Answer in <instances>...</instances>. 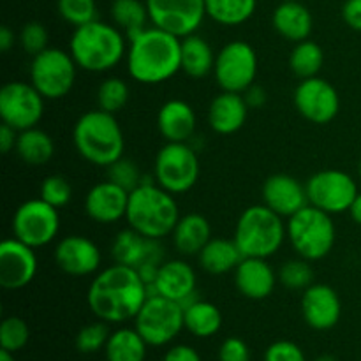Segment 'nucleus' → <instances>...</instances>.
<instances>
[{
	"label": "nucleus",
	"mask_w": 361,
	"mask_h": 361,
	"mask_svg": "<svg viewBox=\"0 0 361 361\" xmlns=\"http://www.w3.org/2000/svg\"><path fill=\"white\" fill-rule=\"evenodd\" d=\"M148 300V284L136 268L111 264L99 271L87 293L92 312L104 323L120 324L134 319Z\"/></svg>",
	"instance_id": "nucleus-1"
},
{
	"label": "nucleus",
	"mask_w": 361,
	"mask_h": 361,
	"mask_svg": "<svg viewBox=\"0 0 361 361\" xmlns=\"http://www.w3.org/2000/svg\"><path fill=\"white\" fill-rule=\"evenodd\" d=\"M127 69L133 80L159 85L182 71V39L162 28L150 27L129 39Z\"/></svg>",
	"instance_id": "nucleus-2"
},
{
	"label": "nucleus",
	"mask_w": 361,
	"mask_h": 361,
	"mask_svg": "<svg viewBox=\"0 0 361 361\" xmlns=\"http://www.w3.org/2000/svg\"><path fill=\"white\" fill-rule=\"evenodd\" d=\"M69 53L80 69L88 73H108L127 55L126 34L115 25L94 20L74 28Z\"/></svg>",
	"instance_id": "nucleus-3"
},
{
	"label": "nucleus",
	"mask_w": 361,
	"mask_h": 361,
	"mask_svg": "<svg viewBox=\"0 0 361 361\" xmlns=\"http://www.w3.org/2000/svg\"><path fill=\"white\" fill-rule=\"evenodd\" d=\"M180 217L182 215L175 196L152 180L145 178V182L129 194L126 221L129 228L147 238L162 240L169 236Z\"/></svg>",
	"instance_id": "nucleus-4"
},
{
	"label": "nucleus",
	"mask_w": 361,
	"mask_h": 361,
	"mask_svg": "<svg viewBox=\"0 0 361 361\" xmlns=\"http://www.w3.org/2000/svg\"><path fill=\"white\" fill-rule=\"evenodd\" d=\"M73 140L78 154L85 161L102 168H108L123 157L126 150V140L116 116L99 108L83 113L78 118L74 123Z\"/></svg>",
	"instance_id": "nucleus-5"
},
{
	"label": "nucleus",
	"mask_w": 361,
	"mask_h": 361,
	"mask_svg": "<svg viewBox=\"0 0 361 361\" xmlns=\"http://www.w3.org/2000/svg\"><path fill=\"white\" fill-rule=\"evenodd\" d=\"M288 238V229L282 217L267 204H254L245 208L236 221L233 240L243 257L268 259L281 250Z\"/></svg>",
	"instance_id": "nucleus-6"
},
{
	"label": "nucleus",
	"mask_w": 361,
	"mask_h": 361,
	"mask_svg": "<svg viewBox=\"0 0 361 361\" xmlns=\"http://www.w3.org/2000/svg\"><path fill=\"white\" fill-rule=\"evenodd\" d=\"M288 240L300 257L319 261L331 252L337 240V228L331 215L319 208L307 204L286 222Z\"/></svg>",
	"instance_id": "nucleus-7"
},
{
	"label": "nucleus",
	"mask_w": 361,
	"mask_h": 361,
	"mask_svg": "<svg viewBox=\"0 0 361 361\" xmlns=\"http://www.w3.org/2000/svg\"><path fill=\"white\" fill-rule=\"evenodd\" d=\"M154 176L168 192L185 194L200 180V159L189 143H166L155 155Z\"/></svg>",
	"instance_id": "nucleus-8"
},
{
	"label": "nucleus",
	"mask_w": 361,
	"mask_h": 361,
	"mask_svg": "<svg viewBox=\"0 0 361 361\" xmlns=\"http://www.w3.org/2000/svg\"><path fill=\"white\" fill-rule=\"evenodd\" d=\"M76 69L78 66L71 53L60 48H46L32 56L30 83L44 99H62L73 90Z\"/></svg>",
	"instance_id": "nucleus-9"
},
{
	"label": "nucleus",
	"mask_w": 361,
	"mask_h": 361,
	"mask_svg": "<svg viewBox=\"0 0 361 361\" xmlns=\"http://www.w3.org/2000/svg\"><path fill=\"white\" fill-rule=\"evenodd\" d=\"M134 328L140 331L148 345L161 348L169 344L185 328L182 305L161 295L148 296L145 305L134 317Z\"/></svg>",
	"instance_id": "nucleus-10"
},
{
	"label": "nucleus",
	"mask_w": 361,
	"mask_h": 361,
	"mask_svg": "<svg viewBox=\"0 0 361 361\" xmlns=\"http://www.w3.org/2000/svg\"><path fill=\"white\" fill-rule=\"evenodd\" d=\"M214 76L221 90L243 94L257 76L256 49L245 41H231L215 56Z\"/></svg>",
	"instance_id": "nucleus-11"
},
{
	"label": "nucleus",
	"mask_w": 361,
	"mask_h": 361,
	"mask_svg": "<svg viewBox=\"0 0 361 361\" xmlns=\"http://www.w3.org/2000/svg\"><path fill=\"white\" fill-rule=\"evenodd\" d=\"M13 235L27 245L39 249L56 238L60 231L59 208L44 200H28L16 208L13 215Z\"/></svg>",
	"instance_id": "nucleus-12"
},
{
	"label": "nucleus",
	"mask_w": 361,
	"mask_h": 361,
	"mask_svg": "<svg viewBox=\"0 0 361 361\" xmlns=\"http://www.w3.org/2000/svg\"><path fill=\"white\" fill-rule=\"evenodd\" d=\"M309 204L326 214L349 212L360 194L358 185L351 175L341 169H323L310 176L305 183Z\"/></svg>",
	"instance_id": "nucleus-13"
},
{
	"label": "nucleus",
	"mask_w": 361,
	"mask_h": 361,
	"mask_svg": "<svg viewBox=\"0 0 361 361\" xmlns=\"http://www.w3.org/2000/svg\"><path fill=\"white\" fill-rule=\"evenodd\" d=\"M46 99L32 83L9 81L0 88V118L18 133L37 127L44 115Z\"/></svg>",
	"instance_id": "nucleus-14"
},
{
	"label": "nucleus",
	"mask_w": 361,
	"mask_h": 361,
	"mask_svg": "<svg viewBox=\"0 0 361 361\" xmlns=\"http://www.w3.org/2000/svg\"><path fill=\"white\" fill-rule=\"evenodd\" d=\"M154 27L183 39L196 34L207 16L204 0H145Z\"/></svg>",
	"instance_id": "nucleus-15"
},
{
	"label": "nucleus",
	"mask_w": 361,
	"mask_h": 361,
	"mask_svg": "<svg viewBox=\"0 0 361 361\" xmlns=\"http://www.w3.org/2000/svg\"><path fill=\"white\" fill-rule=\"evenodd\" d=\"M295 106L303 118L324 126L341 111V97L330 81L314 76L300 81L295 90Z\"/></svg>",
	"instance_id": "nucleus-16"
},
{
	"label": "nucleus",
	"mask_w": 361,
	"mask_h": 361,
	"mask_svg": "<svg viewBox=\"0 0 361 361\" xmlns=\"http://www.w3.org/2000/svg\"><path fill=\"white\" fill-rule=\"evenodd\" d=\"M37 274V256L34 247L18 238H6L0 243V286L9 291L23 289Z\"/></svg>",
	"instance_id": "nucleus-17"
},
{
	"label": "nucleus",
	"mask_w": 361,
	"mask_h": 361,
	"mask_svg": "<svg viewBox=\"0 0 361 361\" xmlns=\"http://www.w3.org/2000/svg\"><path fill=\"white\" fill-rule=\"evenodd\" d=\"M113 261L130 268L161 267L164 263V250L161 240H152L137 233L136 229H122L111 243Z\"/></svg>",
	"instance_id": "nucleus-18"
},
{
	"label": "nucleus",
	"mask_w": 361,
	"mask_h": 361,
	"mask_svg": "<svg viewBox=\"0 0 361 361\" xmlns=\"http://www.w3.org/2000/svg\"><path fill=\"white\" fill-rule=\"evenodd\" d=\"M55 263L60 270L73 277H87L101 268V250L90 238L81 235L63 236L55 247Z\"/></svg>",
	"instance_id": "nucleus-19"
},
{
	"label": "nucleus",
	"mask_w": 361,
	"mask_h": 361,
	"mask_svg": "<svg viewBox=\"0 0 361 361\" xmlns=\"http://www.w3.org/2000/svg\"><path fill=\"white\" fill-rule=\"evenodd\" d=\"M150 286V284H148ZM157 295L178 302L182 309L200 298L196 271L183 259H169L159 267L157 277L152 284Z\"/></svg>",
	"instance_id": "nucleus-20"
},
{
	"label": "nucleus",
	"mask_w": 361,
	"mask_h": 361,
	"mask_svg": "<svg viewBox=\"0 0 361 361\" xmlns=\"http://www.w3.org/2000/svg\"><path fill=\"white\" fill-rule=\"evenodd\" d=\"M302 314L305 323L314 330H331L342 316V303L337 291L326 284L309 286L302 296Z\"/></svg>",
	"instance_id": "nucleus-21"
},
{
	"label": "nucleus",
	"mask_w": 361,
	"mask_h": 361,
	"mask_svg": "<svg viewBox=\"0 0 361 361\" xmlns=\"http://www.w3.org/2000/svg\"><path fill=\"white\" fill-rule=\"evenodd\" d=\"M129 194L111 180L99 182L88 190L85 197V212L92 221L99 224H115L126 219Z\"/></svg>",
	"instance_id": "nucleus-22"
},
{
	"label": "nucleus",
	"mask_w": 361,
	"mask_h": 361,
	"mask_svg": "<svg viewBox=\"0 0 361 361\" xmlns=\"http://www.w3.org/2000/svg\"><path fill=\"white\" fill-rule=\"evenodd\" d=\"M261 194H263V204H267L282 219H289L309 204L305 185H302L295 176L284 173L268 176Z\"/></svg>",
	"instance_id": "nucleus-23"
},
{
	"label": "nucleus",
	"mask_w": 361,
	"mask_h": 361,
	"mask_svg": "<svg viewBox=\"0 0 361 361\" xmlns=\"http://www.w3.org/2000/svg\"><path fill=\"white\" fill-rule=\"evenodd\" d=\"M279 277L263 257H243L235 270V286L249 300H264L274 293Z\"/></svg>",
	"instance_id": "nucleus-24"
},
{
	"label": "nucleus",
	"mask_w": 361,
	"mask_h": 361,
	"mask_svg": "<svg viewBox=\"0 0 361 361\" xmlns=\"http://www.w3.org/2000/svg\"><path fill=\"white\" fill-rule=\"evenodd\" d=\"M157 127L166 143H189L196 130V113L189 102L171 99L159 109Z\"/></svg>",
	"instance_id": "nucleus-25"
},
{
	"label": "nucleus",
	"mask_w": 361,
	"mask_h": 361,
	"mask_svg": "<svg viewBox=\"0 0 361 361\" xmlns=\"http://www.w3.org/2000/svg\"><path fill=\"white\" fill-rule=\"evenodd\" d=\"M249 109L243 94L222 90L208 106V123L215 133L222 136L235 134L245 126Z\"/></svg>",
	"instance_id": "nucleus-26"
},
{
	"label": "nucleus",
	"mask_w": 361,
	"mask_h": 361,
	"mask_svg": "<svg viewBox=\"0 0 361 361\" xmlns=\"http://www.w3.org/2000/svg\"><path fill=\"white\" fill-rule=\"evenodd\" d=\"M271 23L279 35L295 44L309 39L314 27L312 14L298 0H282V4L275 7Z\"/></svg>",
	"instance_id": "nucleus-27"
},
{
	"label": "nucleus",
	"mask_w": 361,
	"mask_h": 361,
	"mask_svg": "<svg viewBox=\"0 0 361 361\" xmlns=\"http://www.w3.org/2000/svg\"><path fill=\"white\" fill-rule=\"evenodd\" d=\"M171 238L182 256H197L212 240V226L204 215L187 214L176 222Z\"/></svg>",
	"instance_id": "nucleus-28"
},
{
	"label": "nucleus",
	"mask_w": 361,
	"mask_h": 361,
	"mask_svg": "<svg viewBox=\"0 0 361 361\" xmlns=\"http://www.w3.org/2000/svg\"><path fill=\"white\" fill-rule=\"evenodd\" d=\"M197 259L207 274L224 275L228 271H235L243 256L235 240L212 238L204 245V249L197 254Z\"/></svg>",
	"instance_id": "nucleus-29"
},
{
	"label": "nucleus",
	"mask_w": 361,
	"mask_h": 361,
	"mask_svg": "<svg viewBox=\"0 0 361 361\" xmlns=\"http://www.w3.org/2000/svg\"><path fill=\"white\" fill-rule=\"evenodd\" d=\"M215 53L203 37L190 34L182 39V71L187 76L200 80L214 73Z\"/></svg>",
	"instance_id": "nucleus-30"
},
{
	"label": "nucleus",
	"mask_w": 361,
	"mask_h": 361,
	"mask_svg": "<svg viewBox=\"0 0 361 361\" xmlns=\"http://www.w3.org/2000/svg\"><path fill=\"white\" fill-rule=\"evenodd\" d=\"M183 323L194 337L208 338L221 330L222 314L214 303L197 298L183 309Z\"/></svg>",
	"instance_id": "nucleus-31"
},
{
	"label": "nucleus",
	"mask_w": 361,
	"mask_h": 361,
	"mask_svg": "<svg viewBox=\"0 0 361 361\" xmlns=\"http://www.w3.org/2000/svg\"><path fill=\"white\" fill-rule=\"evenodd\" d=\"M148 344L136 328H118L108 338L104 353L108 361H145Z\"/></svg>",
	"instance_id": "nucleus-32"
},
{
	"label": "nucleus",
	"mask_w": 361,
	"mask_h": 361,
	"mask_svg": "<svg viewBox=\"0 0 361 361\" xmlns=\"http://www.w3.org/2000/svg\"><path fill=\"white\" fill-rule=\"evenodd\" d=\"M16 154L25 164L28 166H42L53 157L55 154V143L51 136L44 130L32 127V129L18 133Z\"/></svg>",
	"instance_id": "nucleus-33"
},
{
	"label": "nucleus",
	"mask_w": 361,
	"mask_h": 361,
	"mask_svg": "<svg viewBox=\"0 0 361 361\" xmlns=\"http://www.w3.org/2000/svg\"><path fill=\"white\" fill-rule=\"evenodd\" d=\"M207 16L224 27H236L252 18L257 0H204Z\"/></svg>",
	"instance_id": "nucleus-34"
},
{
	"label": "nucleus",
	"mask_w": 361,
	"mask_h": 361,
	"mask_svg": "<svg viewBox=\"0 0 361 361\" xmlns=\"http://www.w3.org/2000/svg\"><path fill=\"white\" fill-rule=\"evenodd\" d=\"M111 18L115 27H118L127 39L145 30L147 21H150L147 2L141 0H113Z\"/></svg>",
	"instance_id": "nucleus-35"
},
{
	"label": "nucleus",
	"mask_w": 361,
	"mask_h": 361,
	"mask_svg": "<svg viewBox=\"0 0 361 361\" xmlns=\"http://www.w3.org/2000/svg\"><path fill=\"white\" fill-rule=\"evenodd\" d=\"M324 63V51L317 42L305 39L302 42H296L289 55V69L300 80L314 78L319 74L321 67Z\"/></svg>",
	"instance_id": "nucleus-36"
},
{
	"label": "nucleus",
	"mask_w": 361,
	"mask_h": 361,
	"mask_svg": "<svg viewBox=\"0 0 361 361\" xmlns=\"http://www.w3.org/2000/svg\"><path fill=\"white\" fill-rule=\"evenodd\" d=\"M129 85L122 78H106L97 88V106L106 113L116 115L129 102Z\"/></svg>",
	"instance_id": "nucleus-37"
},
{
	"label": "nucleus",
	"mask_w": 361,
	"mask_h": 361,
	"mask_svg": "<svg viewBox=\"0 0 361 361\" xmlns=\"http://www.w3.org/2000/svg\"><path fill=\"white\" fill-rule=\"evenodd\" d=\"M277 277L281 284L291 291H305L309 286L314 284V270L310 267V261L303 257L286 261L279 270Z\"/></svg>",
	"instance_id": "nucleus-38"
},
{
	"label": "nucleus",
	"mask_w": 361,
	"mask_h": 361,
	"mask_svg": "<svg viewBox=\"0 0 361 361\" xmlns=\"http://www.w3.org/2000/svg\"><path fill=\"white\" fill-rule=\"evenodd\" d=\"M56 9L66 23L74 28L97 20V4L95 0H59Z\"/></svg>",
	"instance_id": "nucleus-39"
},
{
	"label": "nucleus",
	"mask_w": 361,
	"mask_h": 361,
	"mask_svg": "<svg viewBox=\"0 0 361 361\" xmlns=\"http://www.w3.org/2000/svg\"><path fill=\"white\" fill-rule=\"evenodd\" d=\"M30 328L21 317H6L0 324V345L9 353H16L28 344Z\"/></svg>",
	"instance_id": "nucleus-40"
},
{
	"label": "nucleus",
	"mask_w": 361,
	"mask_h": 361,
	"mask_svg": "<svg viewBox=\"0 0 361 361\" xmlns=\"http://www.w3.org/2000/svg\"><path fill=\"white\" fill-rule=\"evenodd\" d=\"M106 176H108V180H111L113 183H116V185H120L122 189H126L127 192H133L134 189H137V187L145 182L143 175H141L136 162L126 157H120L118 161H115L111 166H108V168H106Z\"/></svg>",
	"instance_id": "nucleus-41"
},
{
	"label": "nucleus",
	"mask_w": 361,
	"mask_h": 361,
	"mask_svg": "<svg viewBox=\"0 0 361 361\" xmlns=\"http://www.w3.org/2000/svg\"><path fill=\"white\" fill-rule=\"evenodd\" d=\"M109 335L111 334H109L104 321L87 324V326H83L80 331H78V337H76L78 351L85 353V355L101 351V349H104L106 344H108Z\"/></svg>",
	"instance_id": "nucleus-42"
},
{
	"label": "nucleus",
	"mask_w": 361,
	"mask_h": 361,
	"mask_svg": "<svg viewBox=\"0 0 361 361\" xmlns=\"http://www.w3.org/2000/svg\"><path fill=\"white\" fill-rule=\"evenodd\" d=\"M39 197L44 200L48 204H51V207L62 208L73 197V187H71V183L62 175H49L41 183V194H39Z\"/></svg>",
	"instance_id": "nucleus-43"
},
{
	"label": "nucleus",
	"mask_w": 361,
	"mask_h": 361,
	"mask_svg": "<svg viewBox=\"0 0 361 361\" xmlns=\"http://www.w3.org/2000/svg\"><path fill=\"white\" fill-rule=\"evenodd\" d=\"M18 41H20L21 49L27 55L35 56L48 48V30L39 21H28L21 28L20 35H18Z\"/></svg>",
	"instance_id": "nucleus-44"
},
{
	"label": "nucleus",
	"mask_w": 361,
	"mask_h": 361,
	"mask_svg": "<svg viewBox=\"0 0 361 361\" xmlns=\"http://www.w3.org/2000/svg\"><path fill=\"white\" fill-rule=\"evenodd\" d=\"M264 361H307L302 348L291 341H277L267 349Z\"/></svg>",
	"instance_id": "nucleus-45"
},
{
	"label": "nucleus",
	"mask_w": 361,
	"mask_h": 361,
	"mask_svg": "<svg viewBox=\"0 0 361 361\" xmlns=\"http://www.w3.org/2000/svg\"><path fill=\"white\" fill-rule=\"evenodd\" d=\"M219 361H250V349L242 338H226L219 349Z\"/></svg>",
	"instance_id": "nucleus-46"
},
{
	"label": "nucleus",
	"mask_w": 361,
	"mask_h": 361,
	"mask_svg": "<svg viewBox=\"0 0 361 361\" xmlns=\"http://www.w3.org/2000/svg\"><path fill=\"white\" fill-rule=\"evenodd\" d=\"M342 18L349 28L361 32V0H345L342 6Z\"/></svg>",
	"instance_id": "nucleus-47"
},
{
	"label": "nucleus",
	"mask_w": 361,
	"mask_h": 361,
	"mask_svg": "<svg viewBox=\"0 0 361 361\" xmlns=\"http://www.w3.org/2000/svg\"><path fill=\"white\" fill-rule=\"evenodd\" d=\"M162 361H201L200 353L190 345H173L168 353L164 355Z\"/></svg>",
	"instance_id": "nucleus-48"
},
{
	"label": "nucleus",
	"mask_w": 361,
	"mask_h": 361,
	"mask_svg": "<svg viewBox=\"0 0 361 361\" xmlns=\"http://www.w3.org/2000/svg\"><path fill=\"white\" fill-rule=\"evenodd\" d=\"M243 97H245V102L249 104V108H254V109L263 108L268 101L267 90L256 83L250 85V87L243 92Z\"/></svg>",
	"instance_id": "nucleus-49"
},
{
	"label": "nucleus",
	"mask_w": 361,
	"mask_h": 361,
	"mask_svg": "<svg viewBox=\"0 0 361 361\" xmlns=\"http://www.w3.org/2000/svg\"><path fill=\"white\" fill-rule=\"evenodd\" d=\"M16 141H18V130L13 129L7 123H2L0 126V152L4 155L9 154L11 150L16 148Z\"/></svg>",
	"instance_id": "nucleus-50"
},
{
	"label": "nucleus",
	"mask_w": 361,
	"mask_h": 361,
	"mask_svg": "<svg viewBox=\"0 0 361 361\" xmlns=\"http://www.w3.org/2000/svg\"><path fill=\"white\" fill-rule=\"evenodd\" d=\"M14 42H16V35H14V32L11 30L9 27L0 28V49H2L4 53H7L14 46Z\"/></svg>",
	"instance_id": "nucleus-51"
},
{
	"label": "nucleus",
	"mask_w": 361,
	"mask_h": 361,
	"mask_svg": "<svg viewBox=\"0 0 361 361\" xmlns=\"http://www.w3.org/2000/svg\"><path fill=\"white\" fill-rule=\"evenodd\" d=\"M349 214H351L353 221H355L358 226H361V192L356 196L355 203H353L351 208H349Z\"/></svg>",
	"instance_id": "nucleus-52"
},
{
	"label": "nucleus",
	"mask_w": 361,
	"mask_h": 361,
	"mask_svg": "<svg viewBox=\"0 0 361 361\" xmlns=\"http://www.w3.org/2000/svg\"><path fill=\"white\" fill-rule=\"evenodd\" d=\"M0 361H16V360H14L13 353L6 351V349H0Z\"/></svg>",
	"instance_id": "nucleus-53"
},
{
	"label": "nucleus",
	"mask_w": 361,
	"mask_h": 361,
	"mask_svg": "<svg viewBox=\"0 0 361 361\" xmlns=\"http://www.w3.org/2000/svg\"><path fill=\"white\" fill-rule=\"evenodd\" d=\"M316 361H337V360H335L331 355H323V356H319Z\"/></svg>",
	"instance_id": "nucleus-54"
},
{
	"label": "nucleus",
	"mask_w": 361,
	"mask_h": 361,
	"mask_svg": "<svg viewBox=\"0 0 361 361\" xmlns=\"http://www.w3.org/2000/svg\"><path fill=\"white\" fill-rule=\"evenodd\" d=\"M358 173H360V178H361V161H360V168H358Z\"/></svg>",
	"instance_id": "nucleus-55"
},
{
	"label": "nucleus",
	"mask_w": 361,
	"mask_h": 361,
	"mask_svg": "<svg viewBox=\"0 0 361 361\" xmlns=\"http://www.w3.org/2000/svg\"><path fill=\"white\" fill-rule=\"evenodd\" d=\"M298 2H302V0H298Z\"/></svg>",
	"instance_id": "nucleus-56"
}]
</instances>
